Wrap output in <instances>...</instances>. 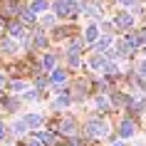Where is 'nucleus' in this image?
<instances>
[{"label": "nucleus", "instance_id": "f257e3e1", "mask_svg": "<svg viewBox=\"0 0 146 146\" xmlns=\"http://www.w3.org/2000/svg\"><path fill=\"white\" fill-rule=\"evenodd\" d=\"M87 134H89V136H107L109 126H107V121H102V119H89V121H87Z\"/></svg>", "mask_w": 146, "mask_h": 146}, {"label": "nucleus", "instance_id": "f03ea898", "mask_svg": "<svg viewBox=\"0 0 146 146\" xmlns=\"http://www.w3.org/2000/svg\"><path fill=\"white\" fill-rule=\"evenodd\" d=\"M54 10H57L60 15H74V13L79 10V5H77V3H72V0H69V3H64V0H60V3L54 5Z\"/></svg>", "mask_w": 146, "mask_h": 146}, {"label": "nucleus", "instance_id": "7ed1b4c3", "mask_svg": "<svg viewBox=\"0 0 146 146\" xmlns=\"http://www.w3.org/2000/svg\"><path fill=\"white\" fill-rule=\"evenodd\" d=\"M97 35H99V27H97V25H87V30H84V42L87 45H94V42H97Z\"/></svg>", "mask_w": 146, "mask_h": 146}, {"label": "nucleus", "instance_id": "20e7f679", "mask_svg": "<svg viewBox=\"0 0 146 146\" xmlns=\"http://www.w3.org/2000/svg\"><path fill=\"white\" fill-rule=\"evenodd\" d=\"M116 25H119V27H131V25H134V15H131V13H121V15L116 17Z\"/></svg>", "mask_w": 146, "mask_h": 146}, {"label": "nucleus", "instance_id": "39448f33", "mask_svg": "<svg viewBox=\"0 0 146 146\" xmlns=\"http://www.w3.org/2000/svg\"><path fill=\"white\" fill-rule=\"evenodd\" d=\"M40 121H42V114H27L23 119V126H37Z\"/></svg>", "mask_w": 146, "mask_h": 146}, {"label": "nucleus", "instance_id": "423d86ee", "mask_svg": "<svg viewBox=\"0 0 146 146\" xmlns=\"http://www.w3.org/2000/svg\"><path fill=\"white\" fill-rule=\"evenodd\" d=\"M121 136L124 139L134 136V124H131V121H121Z\"/></svg>", "mask_w": 146, "mask_h": 146}, {"label": "nucleus", "instance_id": "0eeeda50", "mask_svg": "<svg viewBox=\"0 0 146 146\" xmlns=\"http://www.w3.org/2000/svg\"><path fill=\"white\" fill-rule=\"evenodd\" d=\"M42 10H47V3L45 0H35L30 5V13H42Z\"/></svg>", "mask_w": 146, "mask_h": 146}, {"label": "nucleus", "instance_id": "6e6552de", "mask_svg": "<svg viewBox=\"0 0 146 146\" xmlns=\"http://www.w3.org/2000/svg\"><path fill=\"white\" fill-rule=\"evenodd\" d=\"M67 62L72 64V67H77V64H79V57H77V52H74V50H72V52H67Z\"/></svg>", "mask_w": 146, "mask_h": 146}, {"label": "nucleus", "instance_id": "1a4fd4ad", "mask_svg": "<svg viewBox=\"0 0 146 146\" xmlns=\"http://www.w3.org/2000/svg\"><path fill=\"white\" fill-rule=\"evenodd\" d=\"M10 35H13V37H23V27H20V25H13V27H10Z\"/></svg>", "mask_w": 146, "mask_h": 146}, {"label": "nucleus", "instance_id": "9d476101", "mask_svg": "<svg viewBox=\"0 0 146 146\" xmlns=\"http://www.w3.org/2000/svg\"><path fill=\"white\" fill-rule=\"evenodd\" d=\"M67 104H69V97H67V94L57 97V102H54V107H67Z\"/></svg>", "mask_w": 146, "mask_h": 146}, {"label": "nucleus", "instance_id": "9b49d317", "mask_svg": "<svg viewBox=\"0 0 146 146\" xmlns=\"http://www.w3.org/2000/svg\"><path fill=\"white\" fill-rule=\"evenodd\" d=\"M52 82H54V84L64 82V72H60V69H57V72H52Z\"/></svg>", "mask_w": 146, "mask_h": 146}, {"label": "nucleus", "instance_id": "f8f14e48", "mask_svg": "<svg viewBox=\"0 0 146 146\" xmlns=\"http://www.w3.org/2000/svg\"><path fill=\"white\" fill-rule=\"evenodd\" d=\"M42 64H45L47 69H52V67H54V57H52V54H45V60H42Z\"/></svg>", "mask_w": 146, "mask_h": 146}, {"label": "nucleus", "instance_id": "ddd939ff", "mask_svg": "<svg viewBox=\"0 0 146 146\" xmlns=\"http://www.w3.org/2000/svg\"><path fill=\"white\" fill-rule=\"evenodd\" d=\"M109 45H111V37H109V35H107V37H102V40H99V50H107Z\"/></svg>", "mask_w": 146, "mask_h": 146}, {"label": "nucleus", "instance_id": "4468645a", "mask_svg": "<svg viewBox=\"0 0 146 146\" xmlns=\"http://www.w3.org/2000/svg\"><path fill=\"white\" fill-rule=\"evenodd\" d=\"M10 89H13V92H20V89H25V84L23 82H10Z\"/></svg>", "mask_w": 146, "mask_h": 146}, {"label": "nucleus", "instance_id": "2eb2a0df", "mask_svg": "<svg viewBox=\"0 0 146 146\" xmlns=\"http://www.w3.org/2000/svg\"><path fill=\"white\" fill-rule=\"evenodd\" d=\"M102 64H104V57H94L92 60V67H102Z\"/></svg>", "mask_w": 146, "mask_h": 146}, {"label": "nucleus", "instance_id": "dca6fc26", "mask_svg": "<svg viewBox=\"0 0 146 146\" xmlns=\"http://www.w3.org/2000/svg\"><path fill=\"white\" fill-rule=\"evenodd\" d=\"M52 23H54L52 15H45V17H42V25H45V27H47V25H52Z\"/></svg>", "mask_w": 146, "mask_h": 146}, {"label": "nucleus", "instance_id": "f3484780", "mask_svg": "<svg viewBox=\"0 0 146 146\" xmlns=\"http://www.w3.org/2000/svg\"><path fill=\"white\" fill-rule=\"evenodd\" d=\"M3 50H8V52H13V50H15V45H13V42H3Z\"/></svg>", "mask_w": 146, "mask_h": 146}, {"label": "nucleus", "instance_id": "a211bd4d", "mask_svg": "<svg viewBox=\"0 0 146 146\" xmlns=\"http://www.w3.org/2000/svg\"><path fill=\"white\" fill-rule=\"evenodd\" d=\"M27 146H42V141H40V139H30V141H27Z\"/></svg>", "mask_w": 146, "mask_h": 146}, {"label": "nucleus", "instance_id": "6ab92c4d", "mask_svg": "<svg viewBox=\"0 0 146 146\" xmlns=\"http://www.w3.org/2000/svg\"><path fill=\"white\" fill-rule=\"evenodd\" d=\"M25 99H30V102L37 99V92H27V94H25Z\"/></svg>", "mask_w": 146, "mask_h": 146}, {"label": "nucleus", "instance_id": "aec40b11", "mask_svg": "<svg viewBox=\"0 0 146 146\" xmlns=\"http://www.w3.org/2000/svg\"><path fill=\"white\" fill-rule=\"evenodd\" d=\"M119 3H121V5H126V8H129L131 3H134V0H119Z\"/></svg>", "mask_w": 146, "mask_h": 146}, {"label": "nucleus", "instance_id": "412c9836", "mask_svg": "<svg viewBox=\"0 0 146 146\" xmlns=\"http://www.w3.org/2000/svg\"><path fill=\"white\" fill-rule=\"evenodd\" d=\"M0 84H3V74H0Z\"/></svg>", "mask_w": 146, "mask_h": 146}]
</instances>
